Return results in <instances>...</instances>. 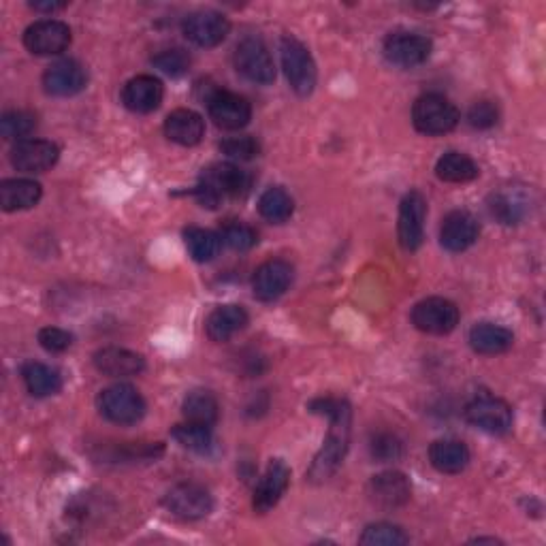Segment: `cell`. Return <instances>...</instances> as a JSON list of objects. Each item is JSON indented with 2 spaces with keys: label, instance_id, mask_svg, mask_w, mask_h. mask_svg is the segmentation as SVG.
<instances>
[{
  "label": "cell",
  "instance_id": "obj_26",
  "mask_svg": "<svg viewBox=\"0 0 546 546\" xmlns=\"http://www.w3.org/2000/svg\"><path fill=\"white\" fill-rule=\"evenodd\" d=\"M515 344V335L506 327L493 323H478L470 329V346L478 355H502Z\"/></svg>",
  "mask_w": 546,
  "mask_h": 546
},
{
  "label": "cell",
  "instance_id": "obj_4",
  "mask_svg": "<svg viewBox=\"0 0 546 546\" xmlns=\"http://www.w3.org/2000/svg\"><path fill=\"white\" fill-rule=\"evenodd\" d=\"M96 406H99L101 414L109 423L116 425H135L143 416H146V399L141 393L131 387V384H114V387H107L99 393L96 399Z\"/></svg>",
  "mask_w": 546,
  "mask_h": 546
},
{
  "label": "cell",
  "instance_id": "obj_5",
  "mask_svg": "<svg viewBox=\"0 0 546 546\" xmlns=\"http://www.w3.org/2000/svg\"><path fill=\"white\" fill-rule=\"evenodd\" d=\"M282 69L286 73L288 84L299 94V96H310L316 88V62L310 54L308 47H305L301 41L295 37H284L282 45Z\"/></svg>",
  "mask_w": 546,
  "mask_h": 546
},
{
  "label": "cell",
  "instance_id": "obj_28",
  "mask_svg": "<svg viewBox=\"0 0 546 546\" xmlns=\"http://www.w3.org/2000/svg\"><path fill=\"white\" fill-rule=\"evenodd\" d=\"M22 380L28 393L35 397H50L62 389V376L58 369L39 361H28L22 367Z\"/></svg>",
  "mask_w": 546,
  "mask_h": 546
},
{
  "label": "cell",
  "instance_id": "obj_19",
  "mask_svg": "<svg viewBox=\"0 0 546 546\" xmlns=\"http://www.w3.org/2000/svg\"><path fill=\"white\" fill-rule=\"evenodd\" d=\"M480 235V224L470 212H451L440 229V244L448 252H463L476 244Z\"/></svg>",
  "mask_w": 546,
  "mask_h": 546
},
{
  "label": "cell",
  "instance_id": "obj_9",
  "mask_svg": "<svg viewBox=\"0 0 546 546\" xmlns=\"http://www.w3.org/2000/svg\"><path fill=\"white\" fill-rule=\"evenodd\" d=\"M165 508L173 517L184 521H197L207 517L214 510V497L203 485L182 483L175 485L165 495Z\"/></svg>",
  "mask_w": 546,
  "mask_h": 546
},
{
  "label": "cell",
  "instance_id": "obj_27",
  "mask_svg": "<svg viewBox=\"0 0 546 546\" xmlns=\"http://www.w3.org/2000/svg\"><path fill=\"white\" fill-rule=\"evenodd\" d=\"M429 461L442 474H459L468 468L470 451L459 440H438L429 448Z\"/></svg>",
  "mask_w": 546,
  "mask_h": 546
},
{
  "label": "cell",
  "instance_id": "obj_36",
  "mask_svg": "<svg viewBox=\"0 0 546 546\" xmlns=\"http://www.w3.org/2000/svg\"><path fill=\"white\" fill-rule=\"evenodd\" d=\"M359 542L365 546H404L410 542V538L397 525L374 523L365 527Z\"/></svg>",
  "mask_w": 546,
  "mask_h": 546
},
{
  "label": "cell",
  "instance_id": "obj_7",
  "mask_svg": "<svg viewBox=\"0 0 546 546\" xmlns=\"http://www.w3.org/2000/svg\"><path fill=\"white\" fill-rule=\"evenodd\" d=\"M414 327L429 335H446L459 325V308L444 297H429L414 305Z\"/></svg>",
  "mask_w": 546,
  "mask_h": 546
},
{
  "label": "cell",
  "instance_id": "obj_14",
  "mask_svg": "<svg viewBox=\"0 0 546 546\" xmlns=\"http://www.w3.org/2000/svg\"><path fill=\"white\" fill-rule=\"evenodd\" d=\"M184 35L188 41H192L199 47H216L224 39H227L231 24L222 13L205 9L190 13L184 20Z\"/></svg>",
  "mask_w": 546,
  "mask_h": 546
},
{
  "label": "cell",
  "instance_id": "obj_17",
  "mask_svg": "<svg viewBox=\"0 0 546 546\" xmlns=\"http://www.w3.org/2000/svg\"><path fill=\"white\" fill-rule=\"evenodd\" d=\"M88 86V73L77 60H58L47 67L43 88L52 96H75Z\"/></svg>",
  "mask_w": 546,
  "mask_h": 546
},
{
  "label": "cell",
  "instance_id": "obj_23",
  "mask_svg": "<svg viewBox=\"0 0 546 546\" xmlns=\"http://www.w3.org/2000/svg\"><path fill=\"white\" fill-rule=\"evenodd\" d=\"M165 135L178 146L192 148L201 143L205 135L203 118L192 109H175L165 120Z\"/></svg>",
  "mask_w": 546,
  "mask_h": 546
},
{
  "label": "cell",
  "instance_id": "obj_13",
  "mask_svg": "<svg viewBox=\"0 0 546 546\" xmlns=\"http://www.w3.org/2000/svg\"><path fill=\"white\" fill-rule=\"evenodd\" d=\"M24 45L37 56H56L71 45V28L60 20H39L24 32Z\"/></svg>",
  "mask_w": 546,
  "mask_h": 546
},
{
  "label": "cell",
  "instance_id": "obj_15",
  "mask_svg": "<svg viewBox=\"0 0 546 546\" xmlns=\"http://www.w3.org/2000/svg\"><path fill=\"white\" fill-rule=\"evenodd\" d=\"M60 158V148L45 139H26L15 143L11 150V165L24 173H43L52 169Z\"/></svg>",
  "mask_w": 546,
  "mask_h": 546
},
{
  "label": "cell",
  "instance_id": "obj_12",
  "mask_svg": "<svg viewBox=\"0 0 546 546\" xmlns=\"http://www.w3.org/2000/svg\"><path fill=\"white\" fill-rule=\"evenodd\" d=\"M207 111H210V118L216 126L224 128V131H239V128L248 126L252 118V107L244 96L220 88L207 96Z\"/></svg>",
  "mask_w": 546,
  "mask_h": 546
},
{
  "label": "cell",
  "instance_id": "obj_21",
  "mask_svg": "<svg viewBox=\"0 0 546 546\" xmlns=\"http://www.w3.org/2000/svg\"><path fill=\"white\" fill-rule=\"evenodd\" d=\"M94 367L109 378H128V376H137L146 369V359L133 350L109 346L96 352Z\"/></svg>",
  "mask_w": 546,
  "mask_h": 546
},
{
  "label": "cell",
  "instance_id": "obj_25",
  "mask_svg": "<svg viewBox=\"0 0 546 546\" xmlns=\"http://www.w3.org/2000/svg\"><path fill=\"white\" fill-rule=\"evenodd\" d=\"M43 197V188L35 180H5L0 184V207L5 212H22L35 207Z\"/></svg>",
  "mask_w": 546,
  "mask_h": 546
},
{
  "label": "cell",
  "instance_id": "obj_38",
  "mask_svg": "<svg viewBox=\"0 0 546 546\" xmlns=\"http://www.w3.org/2000/svg\"><path fill=\"white\" fill-rule=\"evenodd\" d=\"M190 56L188 52L180 50V47H173V50H165V52H160L152 58V64L158 69V71H163L171 77H180L184 75L188 69H190Z\"/></svg>",
  "mask_w": 546,
  "mask_h": 546
},
{
  "label": "cell",
  "instance_id": "obj_22",
  "mask_svg": "<svg viewBox=\"0 0 546 546\" xmlns=\"http://www.w3.org/2000/svg\"><path fill=\"white\" fill-rule=\"evenodd\" d=\"M410 483L401 472H382L369 483V497L382 508H399L410 500Z\"/></svg>",
  "mask_w": 546,
  "mask_h": 546
},
{
  "label": "cell",
  "instance_id": "obj_35",
  "mask_svg": "<svg viewBox=\"0 0 546 546\" xmlns=\"http://www.w3.org/2000/svg\"><path fill=\"white\" fill-rule=\"evenodd\" d=\"M489 210L502 224H517L525 214V201L515 192L504 190L491 197Z\"/></svg>",
  "mask_w": 546,
  "mask_h": 546
},
{
  "label": "cell",
  "instance_id": "obj_32",
  "mask_svg": "<svg viewBox=\"0 0 546 546\" xmlns=\"http://www.w3.org/2000/svg\"><path fill=\"white\" fill-rule=\"evenodd\" d=\"M171 438L192 453H210L214 446L212 427L190 421H186L184 425H175L171 431Z\"/></svg>",
  "mask_w": 546,
  "mask_h": 546
},
{
  "label": "cell",
  "instance_id": "obj_11",
  "mask_svg": "<svg viewBox=\"0 0 546 546\" xmlns=\"http://www.w3.org/2000/svg\"><path fill=\"white\" fill-rule=\"evenodd\" d=\"M431 41L416 32H393L384 41V58H387L395 67L414 69L421 67L423 62L431 56Z\"/></svg>",
  "mask_w": 546,
  "mask_h": 546
},
{
  "label": "cell",
  "instance_id": "obj_42",
  "mask_svg": "<svg viewBox=\"0 0 546 546\" xmlns=\"http://www.w3.org/2000/svg\"><path fill=\"white\" fill-rule=\"evenodd\" d=\"M39 344L47 352H64L69 350L73 344V335L64 329L58 327H45L39 331Z\"/></svg>",
  "mask_w": 546,
  "mask_h": 546
},
{
  "label": "cell",
  "instance_id": "obj_24",
  "mask_svg": "<svg viewBox=\"0 0 546 546\" xmlns=\"http://www.w3.org/2000/svg\"><path fill=\"white\" fill-rule=\"evenodd\" d=\"M248 312L242 308V305H220L216 308L210 318H207L205 329L210 340L214 342H229L231 337L239 331H244L248 325Z\"/></svg>",
  "mask_w": 546,
  "mask_h": 546
},
{
  "label": "cell",
  "instance_id": "obj_1",
  "mask_svg": "<svg viewBox=\"0 0 546 546\" xmlns=\"http://www.w3.org/2000/svg\"><path fill=\"white\" fill-rule=\"evenodd\" d=\"M310 412L323 414L329 419V433L325 438L323 448L314 457L308 478L312 483H325L331 478L337 468H340L348 446H350V425H352V410L346 399L340 397H318L310 401Z\"/></svg>",
  "mask_w": 546,
  "mask_h": 546
},
{
  "label": "cell",
  "instance_id": "obj_31",
  "mask_svg": "<svg viewBox=\"0 0 546 546\" xmlns=\"http://www.w3.org/2000/svg\"><path fill=\"white\" fill-rule=\"evenodd\" d=\"M259 212L267 222L282 224L295 212V201L288 192L280 186L267 188L259 199Z\"/></svg>",
  "mask_w": 546,
  "mask_h": 546
},
{
  "label": "cell",
  "instance_id": "obj_2",
  "mask_svg": "<svg viewBox=\"0 0 546 546\" xmlns=\"http://www.w3.org/2000/svg\"><path fill=\"white\" fill-rule=\"evenodd\" d=\"M250 186L252 175L248 171L239 169L233 163H218L203 171L195 195L207 210H216L224 199H239L248 195Z\"/></svg>",
  "mask_w": 546,
  "mask_h": 546
},
{
  "label": "cell",
  "instance_id": "obj_8",
  "mask_svg": "<svg viewBox=\"0 0 546 546\" xmlns=\"http://www.w3.org/2000/svg\"><path fill=\"white\" fill-rule=\"evenodd\" d=\"M465 419L491 436H504L512 427V408L500 397L480 395L465 408Z\"/></svg>",
  "mask_w": 546,
  "mask_h": 546
},
{
  "label": "cell",
  "instance_id": "obj_41",
  "mask_svg": "<svg viewBox=\"0 0 546 546\" xmlns=\"http://www.w3.org/2000/svg\"><path fill=\"white\" fill-rule=\"evenodd\" d=\"M500 120V111H497V105L491 101H478L470 107L468 111V122L470 126L478 128V131H487V128H493Z\"/></svg>",
  "mask_w": 546,
  "mask_h": 546
},
{
  "label": "cell",
  "instance_id": "obj_43",
  "mask_svg": "<svg viewBox=\"0 0 546 546\" xmlns=\"http://www.w3.org/2000/svg\"><path fill=\"white\" fill-rule=\"evenodd\" d=\"M64 7H67L64 3H32V9H37V11H58Z\"/></svg>",
  "mask_w": 546,
  "mask_h": 546
},
{
  "label": "cell",
  "instance_id": "obj_10",
  "mask_svg": "<svg viewBox=\"0 0 546 546\" xmlns=\"http://www.w3.org/2000/svg\"><path fill=\"white\" fill-rule=\"evenodd\" d=\"M425 216H427V203L419 190H412L401 199L399 205V222H397V235L399 244L404 250L414 252L423 246L425 237Z\"/></svg>",
  "mask_w": 546,
  "mask_h": 546
},
{
  "label": "cell",
  "instance_id": "obj_18",
  "mask_svg": "<svg viewBox=\"0 0 546 546\" xmlns=\"http://www.w3.org/2000/svg\"><path fill=\"white\" fill-rule=\"evenodd\" d=\"M288 483H291V470H288V465L282 459L271 461L259 487L254 489L252 500L254 510L259 512V515H267L271 508H276L288 489Z\"/></svg>",
  "mask_w": 546,
  "mask_h": 546
},
{
  "label": "cell",
  "instance_id": "obj_29",
  "mask_svg": "<svg viewBox=\"0 0 546 546\" xmlns=\"http://www.w3.org/2000/svg\"><path fill=\"white\" fill-rule=\"evenodd\" d=\"M478 173L480 169L474 160L468 154H461V152L444 154L436 165V175L442 182H448V184H468L478 178Z\"/></svg>",
  "mask_w": 546,
  "mask_h": 546
},
{
  "label": "cell",
  "instance_id": "obj_40",
  "mask_svg": "<svg viewBox=\"0 0 546 546\" xmlns=\"http://www.w3.org/2000/svg\"><path fill=\"white\" fill-rule=\"evenodd\" d=\"M220 150L235 158V160H252L254 156H259L261 152V146L259 141H256L254 137L250 135H244V137H233V139H227L220 143Z\"/></svg>",
  "mask_w": 546,
  "mask_h": 546
},
{
  "label": "cell",
  "instance_id": "obj_16",
  "mask_svg": "<svg viewBox=\"0 0 546 546\" xmlns=\"http://www.w3.org/2000/svg\"><path fill=\"white\" fill-rule=\"evenodd\" d=\"M293 273H295L293 265L282 259L265 261L259 269L254 271V278H252L254 297L265 303L280 299L288 291V286H291Z\"/></svg>",
  "mask_w": 546,
  "mask_h": 546
},
{
  "label": "cell",
  "instance_id": "obj_30",
  "mask_svg": "<svg viewBox=\"0 0 546 546\" xmlns=\"http://www.w3.org/2000/svg\"><path fill=\"white\" fill-rule=\"evenodd\" d=\"M182 412L186 416V421L212 427L218 421L220 406H218V399L214 397V393L199 389V391H192L186 395L184 404H182Z\"/></svg>",
  "mask_w": 546,
  "mask_h": 546
},
{
  "label": "cell",
  "instance_id": "obj_6",
  "mask_svg": "<svg viewBox=\"0 0 546 546\" xmlns=\"http://www.w3.org/2000/svg\"><path fill=\"white\" fill-rule=\"evenodd\" d=\"M233 62L237 73L244 75L252 84L267 86L276 79V64H273L267 45L259 37H246L239 41Z\"/></svg>",
  "mask_w": 546,
  "mask_h": 546
},
{
  "label": "cell",
  "instance_id": "obj_39",
  "mask_svg": "<svg viewBox=\"0 0 546 546\" xmlns=\"http://www.w3.org/2000/svg\"><path fill=\"white\" fill-rule=\"evenodd\" d=\"M369 453H372V457L376 461H397L401 457V453H404V444H401V440L395 436V433H376V436L372 438V442H369Z\"/></svg>",
  "mask_w": 546,
  "mask_h": 546
},
{
  "label": "cell",
  "instance_id": "obj_33",
  "mask_svg": "<svg viewBox=\"0 0 546 546\" xmlns=\"http://www.w3.org/2000/svg\"><path fill=\"white\" fill-rule=\"evenodd\" d=\"M184 242H186L190 256L197 263H210L218 254L220 244H222L220 235L207 231V229H199V227H188L184 231Z\"/></svg>",
  "mask_w": 546,
  "mask_h": 546
},
{
  "label": "cell",
  "instance_id": "obj_20",
  "mask_svg": "<svg viewBox=\"0 0 546 546\" xmlns=\"http://www.w3.org/2000/svg\"><path fill=\"white\" fill-rule=\"evenodd\" d=\"M165 88L160 79L152 75H137L131 82H126L122 90V103L135 114H150L163 103Z\"/></svg>",
  "mask_w": 546,
  "mask_h": 546
},
{
  "label": "cell",
  "instance_id": "obj_37",
  "mask_svg": "<svg viewBox=\"0 0 546 546\" xmlns=\"http://www.w3.org/2000/svg\"><path fill=\"white\" fill-rule=\"evenodd\" d=\"M220 242L224 246H229L231 250L246 252L256 246V242H259V235H256V231L244 222H229L220 233Z\"/></svg>",
  "mask_w": 546,
  "mask_h": 546
},
{
  "label": "cell",
  "instance_id": "obj_3",
  "mask_svg": "<svg viewBox=\"0 0 546 546\" xmlns=\"http://www.w3.org/2000/svg\"><path fill=\"white\" fill-rule=\"evenodd\" d=\"M459 109L442 94H423L412 107V122L423 135H446L459 124Z\"/></svg>",
  "mask_w": 546,
  "mask_h": 546
},
{
  "label": "cell",
  "instance_id": "obj_34",
  "mask_svg": "<svg viewBox=\"0 0 546 546\" xmlns=\"http://www.w3.org/2000/svg\"><path fill=\"white\" fill-rule=\"evenodd\" d=\"M37 128V116L30 114V111L24 109H13L7 111V114L0 118V135H3L7 141H26L35 133Z\"/></svg>",
  "mask_w": 546,
  "mask_h": 546
}]
</instances>
